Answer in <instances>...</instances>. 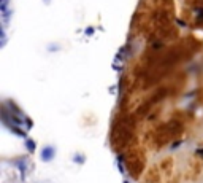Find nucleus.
<instances>
[{
    "instance_id": "obj_4",
    "label": "nucleus",
    "mask_w": 203,
    "mask_h": 183,
    "mask_svg": "<svg viewBox=\"0 0 203 183\" xmlns=\"http://www.w3.org/2000/svg\"><path fill=\"white\" fill-rule=\"evenodd\" d=\"M117 169H119L121 174H126V167H124V158L117 156Z\"/></svg>"
},
{
    "instance_id": "obj_1",
    "label": "nucleus",
    "mask_w": 203,
    "mask_h": 183,
    "mask_svg": "<svg viewBox=\"0 0 203 183\" xmlns=\"http://www.w3.org/2000/svg\"><path fill=\"white\" fill-rule=\"evenodd\" d=\"M40 158H41V161H45V162H51L54 158H56V147H52V145L43 147L41 150H40Z\"/></svg>"
},
{
    "instance_id": "obj_3",
    "label": "nucleus",
    "mask_w": 203,
    "mask_h": 183,
    "mask_svg": "<svg viewBox=\"0 0 203 183\" xmlns=\"http://www.w3.org/2000/svg\"><path fill=\"white\" fill-rule=\"evenodd\" d=\"M73 161L78 162V164H84V162H86V156H84L83 153H76L75 156H73Z\"/></svg>"
},
{
    "instance_id": "obj_2",
    "label": "nucleus",
    "mask_w": 203,
    "mask_h": 183,
    "mask_svg": "<svg viewBox=\"0 0 203 183\" xmlns=\"http://www.w3.org/2000/svg\"><path fill=\"white\" fill-rule=\"evenodd\" d=\"M26 150L29 151V153H33V151L37 150V143H35L33 138H30V137L26 138Z\"/></svg>"
},
{
    "instance_id": "obj_5",
    "label": "nucleus",
    "mask_w": 203,
    "mask_h": 183,
    "mask_svg": "<svg viewBox=\"0 0 203 183\" xmlns=\"http://www.w3.org/2000/svg\"><path fill=\"white\" fill-rule=\"evenodd\" d=\"M124 183H128V182H124Z\"/></svg>"
}]
</instances>
